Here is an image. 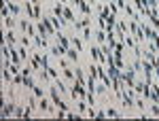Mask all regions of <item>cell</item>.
Listing matches in <instances>:
<instances>
[{
	"label": "cell",
	"instance_id": "obj_1",
	"mask_svg": "<svg viewBox=\"0 0 159 121\" xmlns=\"http://www.w3.org/2000/svg\"><path fill=\"white\" fill-rule=\"evenodd\" d=\"M49 94H51V100H53V104H57V109H60V110H66V104H64V100L57 96V89H55V85H53V87L49 89Z\"/></svg>",
	"mask_w": 159,
	"mask_h": 121
},
{
	"label": "cell",
	"instance_id": "obj_2",
	"mask_svg": "<svg viewBox=\"0 0 159 121\" xmlns=\"http://www.w3.org/2000/svg\"><path fill=\"white\" fill-rule=\"evenodd\" d=\"M134 74H136L134 68H132V70H125V72H121V81H125V83H127V87H134V85H136Z\"/></svg>",
	"mask_w": 159,
	"mask_h": 121
},
{
	"label": "cell",
	"instance_id": "obj_3",
	"mask_svg": "<svg viewBox=\"0 0 159 121\" xmlns=\"http://www.w3.org/2000/svg\"><path fill=\"white\" fill-rule=\"evenodd\" d=\"M15 115V104H2V119Z\"/></svg>",
	"mask_w": 159,
	"mask_h": 121
},
{
	"label": "cell",
	"instance_id": "obj_4",
	"mask_svg": "<svg viewBox=\"0 0 159 121\" xmlns=\"http://www.w3.org/2000/svg\"><path fill=\"white\" fill-rule=\"evenodd\" d=\"M51 53H53L55 58H61V55L66 53V47H61V45H53V47H51Z\"/></svg>",
	"mask_w": 159,
	"mask_h": 121
},
{
	"label": "cell",
	"instance_id": "obj_5",
	"mask_svg": "<svg viewBox=\"0 0 159 121\" xmlns=\"http://www.w3.org/2000/svg\"><path fill=\"white\" fill-rule=\"evenodd\" d=\"M151 100L159 102V85H155V83H151Z\"/></svg>",
	"mask_w": 159,
	"mask_h": 121
},
{
	"label": "cell",
	"instance_id": "obj_6",
	"mask_svg": "<svg viewBox=\"0 0 159 121\" xmlns=\"http://www.w3.org/2000/svg\"><path fill=\"white\" fill-rule=\"evenodd\" d=\"M119 96H121V100H123V104H125V106H134V102H132V96H129V94H125V91L121 89V94H119Z\"/></svg>",
	"mask_w": 159,
	"mask_h": 121
},
{
	"label": "cell",
	"instance_id": "obj_7",
	"mask_svg": "<svg viewBox=\"0 0 159 121\" xmlns=\"http://www.w3.org/2000/svg\"><path fill=\"white\" fill-rule=\"evenodd\" d=\"M64 21H66V24H68V21L74 24V13L70 11V9H64Z\"/></svg>",
	"mask_w": 159,
	"mask_h": 121
},
{
	"label": "cell",
	"instance_id": "obj_8",
	"mask_svg": "<svg viewBox=\"0 0 159 121\" xmlns=\"http://www.w3.org/2000/svg\"><path fill=\"white\" fill-rule=\"evenodd\" d=\"M4 4L9 7V11H11V15H15V17L19 15V7H17V4H13V2H4Z\"/></svg>",
	"mask_w": 159,
	"mask_h": 121
},
{
	"label": "cell",
	"instance_id": "obj_9",
	"mask_svg": "<svg viewBox=\"0 0 159 121\" xmlns=\"http://www.w3.org/2000/svg\"><path fill=\"white\" fill-rule=\"evenodd\" d=\"M55 38H57V43H60L61 47H66V49L70 47V45H68V38H66V36H61L60 32H57V34H55Z\"/></svg>",
	"mask_w": 159,
	"mask_h": 121
},
{
	"label": "cell",
	"instance_id": "obj_10",
	"mask_svg": "<svg viewBox=\"0 0 159 121\" xmlns=\"http://www.w3.org/2000/svg\"><path fill=\"white\" fill-rule=\"evenodd\" d=\"M79 9H81V11L85 13V15H91V7H89V4H87L85 0H83V2H81V4H79Z\"/></svg>",
	"mask_w": 159,
	"mask_h": 121
},
{
	"label": "cell",
	"instance_id": "obj_11",
	"mask_svg": "<svg viewBox=\"0 0 159 121\" xmlns=\"http://www.w3.org/2000/svg\"><path fill=\"white\" fill-rule=\"evenodd\" d=\"M2 79H4L7 83L11 81V70H9V68H4V66H2Z\"/></svg>",
	"mask_w": 159,
	"mask_h": 121
},
{
	"label": "cell",
	"instance_id": "obj_12",
	"mask_svg": "<svg viewBox=\"0 0 159 121\" xmlns=\"http://www.w3.org/2000/svg\"><path fill=\"white\" fill-rule=\"evenodd\" d=\"M66 55H68V60H72V62H76V53H74V49H66Z\"/></svg>",
	"mask_w": 159,
	"mask_h": 121
},
{
	"label": "cell",
	"instance_id": "obj_13",
	"mask_svg": "<svg viewBox=\"0 0 159 121\" xmlns=\"http://www.w3.org/2000/svg\"><path fill=\"white\" fill-rule=\"evenodd\" d=\"M24 85H25V87H30V89H34V81H32L30 77H25V74H24Z\"/></svg>",
	"mask_w": 159,
	"mask_h": 121
},
{
	"label": "cell",
	"instance_id": "obj_14",
	"mask_svg": "<svg viewBox=\"0 0 159 121\" xmlns=\"http://www.w3.org/2000/svg\"><path fill=\"white\" fill-rule=\"evenodd\" d=\"M64 74H66L68 81H74V74H72V70H68V66H64Z\"/></svg>",
	"mask_w": 159,
	"mask_h": 121
},
{
	"label": "cell",
	"instance_id": "obj_15",
	"mask_svg": "<svg viewBox=\"0 0 159 121\" xmlns=\"http://www.w3.org/2000/svg\"><path fill=\"white\" fill-rule=\"evenodd\" d=\"M7 43H9V45H15V34H13V32H9V34H7Z\"/></svg>",
	"mask_w": 159,
	"mask_h": 121
},
{
	"label": "cell",
	"instance_id": "obj_16",
	"mask_svg": "<svg viewBox=\"0 0 159 121\" xmlns=\"http://www.w3.org/2000/svg\"><path fill=\"white\" fill-rule=\"evenodd\" d=\"M106 117H121V115H119L115 109H108V110H106Z\"/></svg>",
	"mask_w": 159,
	"mask_h": 121
},
{
	"label": "cell",
	"instance_id": "obj_17",
	"mask_svg": "<svg viewBox=\"0 0 159 121\" xmlns=\"http://www.w3.org/2000/svg\"><path fill=\"white\" fill-rule=\"evenodd\" d=\"M72 43H74V47L79 49V51H81V49H83V43H81V40H79V38H72Z\"/></svg>",
	"mask_w": 159,
	"mask_h": 121
},
{
	"label": "cell",
	"instance_id": "obj_18",
	"mask_svg": "<svg viewBox=\"0 0 159 121\" xmlns=\"http://www.w3.org/2000/svg\"><path fill=\"white\" fill-rule=\"evenodd\" d=\"M19 53H21V58H24V62L28 60V51H25V47H21V49H19Z\"/></svg>",
	"mask_w": 159,
	"mask_h": 121
},
{
	"label": "cell",
	"instance_id": "obj_19",
	"mask_svg": "<svg viewBox=\"0 0 159 121\" xmlns=\"http://www.w3.org/2000/svg\"><path fill=\"white\" fill-rule=\"evenodd\" d=\"M32 91H34V96H36V98H43V91H40V89H38V87H34V89H32Z\"/></svg>",
	"mask_w": 159,
	"mask_h": 121
},
{
	"label": "cell",
	"instance_id": "obj_20",
	"mask_svg": "<svg viewBox=\"0 0 159 121\" xmlns=\"http://www.w3.org/2000/svg\"><path fill=\"white\" fill-rule=\"evenodd\" d=\"M4 24L9 26V28H13V19H11V17H7V19H4Z\"/></svg>",
	"mask_w": 159,
	"mask_h": 121
},
{
	"label": "cell",
	"instance_id": "obj_21",
	"mask_svg": "<svg viewBox=\"0 0 159 121\" xmlns=\"http://www.w3.org/2000/svg\"><path fill=\"white\" fill-rule=\"evenodd\" d=\"M74 4H76V7H79V4H81V2H83V0H72Z\"/></svg>",
	"mask_w": 159,
	"mask_h": 121
},
{
	"label": "cell",
	"instance_id": "obj_22",
	"mask_svg": "<svg viewBox=\"0 0 159 121\" xmlns=\"http://www.w3.org/2000/svg\"><path fill=\"white\" fill-rule=\"evenodd\" d=\"M61 2H66V0H61Z\"/></svg>",
	"mask_w": 159,
	"mask_h": 121
},
{
	"label": "cell",
	"instance_id": "obj_23",
	"mask_svg": "<svg viewBox=\"0 0 159 121\" xmlns=\"http://www.w3.org/2000/svg\"><path fill=\"white\" fill-rule=\"evenodd\" d=\"M100 2H104V0H100Z\"/></svg>",
	"mask_w": 159,
	"mask_h": 121
}]
</instances>
